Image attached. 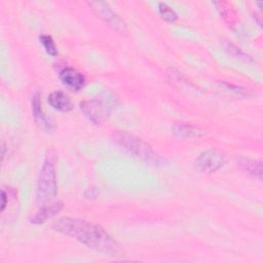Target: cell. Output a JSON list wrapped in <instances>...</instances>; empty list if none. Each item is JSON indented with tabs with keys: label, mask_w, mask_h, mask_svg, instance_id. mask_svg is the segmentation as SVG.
Masks as SVG:
<instances>
[{
	"label": "cell",
	"mask_w": 263,
	"mask_h": 263,
	"mask_svg": "<svg viewBox=\"0 0 263 263\" xmlns=\"http://www.w3.org/2000/svg\"><path fill=\"white\" fill-rule=\"evenodd\" d=\"M52 228L65 235H68L80 243L98 252L114 255L119 251L116 241L99 225L82 219L62 217L55 220Z\"/></svg>",
	"instance_id": "1"
},
{
	"label": "cell",
	"mask_w": 263,
	"mask_h": 263,
	"mask_svg": "<svg viewBox=\"0 0 263 263\" xmlns=\"http://www.w3.org/2000/svg\"><path fill=\"white\" fill-rule=\"evenodd\" d=\"M113 142L127 154L152 165L160 163V157L150 145L142 139L126 132H116L112 136Z\"/></svg>",
	"instance_id": "2"
},
{
	"label": "cell",
	"mask_w": 263,
	"mask_h": 263,
	"mask_svg": "<svg viewBox=\"0 0 263 263\" xmlns=\"http://www.w3.org/2000/svg\"><path fill=\"white\" fill-rule=\"evenodd\" d=\"M58 193L57 175L54 168V162L52 156H47L43 162L36 192L37 204L42 208L46 204L51 203Z\"/></svg>",
	"instance_id": "3"
},
{
	"label": "cell",
	"mask_w": 263,
	"mask_h": 263,
	"mask_svg": "<svg viewBox=\"0 0 263 263\" xmlns=\"http://www.w3.org/2000/svg\"><path fill=\"white\" fill-rule=\"evenodd\" d=\"M226 162L225 155L216 149H209L200 153L194 161L197 171L204 174H212L221 168Z\"/></svg>",
	"instance_id": "4"
},
{
	"label": "cell",
	"mask_w": 263,
	"mask_h": 263,
	"mask_svg": "<svg viewBox=\"0 0 263 263\" xmlns=\"http://www.w3.org/2000/svg\"><path fill=\"white\" fill-rule=\"evenodd\" d=\"M90 8L97 13V15L102 18L109 27L116 30L117 32H126L125 23L115 13L107 2L103 1H91L88 2Z\"/></svg>",
	"instance_id": "5"
},
{
	"label": "cell",
	"mask_w": 263,
	"mask_h": 263,
	"mask_svg": "<svg viewBox=\"0 0 263 263\" xmlns=\"http://www.w3.org/2000/svg\"><path fill=\"white\" fill-rule=\"evenodd\" d=\"M83 114L95 124H101L108 114V108L101 99H90L80 103Z\"/></svg>",
	"instance_id": "6"
},
{
	"label": "cell",
	"mask_w": 263,
	"mask_h": 263,
	"mask_svg": "<svg viewBox=\"0 0 263 263\" xmlns=\"http://www.w3.org/2000/svg\"><path fill=\"white\" fill-rule=\"evenodd\" d=\"M60 79L65 86L74 91L80 90L85 83L84 76L71 67H66L60 72Z\"/></svg>",
	"instance_id": "7"
},
{
	"label": "cell",
	"mask_w": 263,
	"mask_h": 263,
	"mask_svg": "<svg viewBox=\"0 0 263 263\" xmlns=\"http://www.w3.org/2000/svg\"><path fill=\"white\" fill-rule=\"evenodd\" d=\"M236 164L240 168L241 172L251 176L253 178H257L259 180L262 179V163L261 161L251 159L248 157H237Z\"/></svg>",
	"instance_id": "8"
},
{
	"label": "cell",
	"mask_w": 263,
	"mask_h": 263,
	"mask_svg": "<svg viewBox=\"0 0 263 263\" xmlns=\"http://www.w3.org/2000/svg\"><path fill=\"white\" fill-rule=\"evenodd\" d=\"M172 130L174 135L183 139H191V138H199L204 135V130L199 126L186 123V122H177L173 125Z\"/></svg>",
	"instance_id": "9"
},
{
	"label": "cell",
	"mask_w": 263,
	"mask_h": 263,
	"mask_svg": "<svg viewBox=\"0 0 263 263\" xmlns=\"http://www.w3.org/2000/svg\"><path fill=\"white\" fill-rule=\"evenodd\" d=\"M62 208H63V203L61 201H54L49 204H46L40 208V210L31 218L30 221L33 224L44 223L46 220L57 215L62 210Z\"/></svg>",
	"instance_id": "10"
},
{
	"label": "cell",
	"mask_w": 263,
	"mask_h": 263,
	"mask_svg": "<svg viewBox=\"0 0 263 263\" xmlns=\"http://www.w3.org/2000/svg\"><path fill=\"white\" fill-rule=\"evenodd\" d=\"M48 104L55 110L61 112H69L72 110L73 105L69 97L61 90L52 91L47 98Z\"/></svg>",
	"instance_id": "11"
},
{
	"label": "cell",
	"mask_w": 263,
	"mask_h": 263,
	"mask_svg": "<svg viewBox=\"0 0 263 263\" xmlns=\"http://www.w3.org/2000/svg\"><path fill=\"white\" fill-rule=\"evenodd\" d=\"M32 112H33V116H34V119H35L37 125L45 132H50L51 125L43 113V110L41 108L40 98H39L38 93H35L32 98Z\"/></svg>",
	"instance_id": "12"
},
{
	"label": "cell",
	"mask_w": 263,
	"mask_h": 263,
	"mask_svg": "<svg viewBox=\"0 0 263 263\" xmlns=\"http://www.w3.org/2000/svg\"><path fill=\"white\" fill-rule=\"evenodd\" d=\"M215 5L217 6V9L220 12L221 16L224 18V21L229 26H234V24L236 23V13L233 10L232 6L224 1L215 2Z\"/></svg>",
	"instance_id": "13"
},
{
	"label": "cell",
	"mask_w": 263,
	"mask_h": 263,
	"mask_svg": "<svg viewBox=\"0 0 263 263\" xmlns=\"http://www.w3.org/2000/svg\"><path fill=\"white\" fill-rule=\"evenodd\" d=\"M158 12H159L160 16L165 22L174 23L178 20L177 12L171 6H168L166 3H159L158 4Z\"/></svg>",
	"instance_id": "14"
},
{
	"label": "cell",
	"mask_w": 263,
	"mask_h": 263,
	"mask_svg": "<svg viewBox=\"0 0 263 263\" xmlns=\"http://www.w3.org/2000/svg\"><path fill=\"white\" fill-rule=\"evenodd\" d=\"M39 40H40V43L43 45L44 49L46 50V52L49 55L55 57L58 54V48H57L55 43H54L53 39L51 38V36L42 34V35L39 36Z\"/></svg>",
	"instance_id": "15"
},
{
	"label": "cell",
	"mask_w": 263,
	"mask_h": 263,
	"mask_svg": "<svg viewBox=\"0 0 263 263\" xmlns=\"http://www.w3.org/2000/svg\"><path fill=\"white\" fill-rule=\"evenodd\" d=\"M226 49L229 51V52H231L234 57H236V58H238V59H243L245 61H248V60H250V58L246 54V53H243L239 48H237L236 46H234L233 44H227V46H226Z\"/></svg>",
	"instance_id": "16"
},
{
	"label": "cell",
	"mask_w": 263,
	"mask_h": 263,
	"mask_svg": "<svg viewBox=\"0 0 263 263\" xmlns=\"http://www.w3.org/2000/svg\"><path fill=\"white\" fill-rule=\"evenodd\" d=\"M1 198H2V203H1V212L4 211L5 206H6V203H7V195L5 193L4 190H2V195H1Z\"/></svg>",
	"instance_id": "17"
}]
</instances>
